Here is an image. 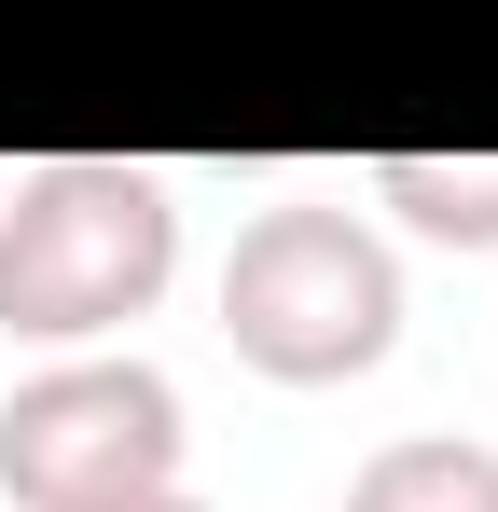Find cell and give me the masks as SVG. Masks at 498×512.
Masks as SVG:
<instances>
[{
  "instance_id": "obj_1",
  "label": "cell",
  "mask_w": 498,
  "mask_h": 512,
  "mask_svg": "<svg viewBox=\"0 0 498 512\" xmlns=\"http://www.w3.org/2000/svg\"><path fill=\"white\" fill-rule=\"evenodd\" d=\"M180 277V208L153 167L125 153H42L0 180V333L14 346H111L125 319H153V291Z\"/></svg>"
},
{
  "instance_id": "obj_2",
  "label": "cell",
  "mask_w": 498,
  "mask_h": 512,
  "mask_svg": "<svg viewBox=\"0 0 498 512\" xmlns=\"http://www.w3.org/2000/svg\"><path fill=\"white\" fill-rule=\"evenodd\" d=\"M222 333H236L249 374H277V388H346V374H374L388 346H402V250L360 222V208H319V194H291V208H263L222 263Z\"/></svg>"
},
{
  "instance_id": "obj_3",
  "label": "cell",
  "mask_w": 498,
  "mask_h": 512,
  "mask_svg": "<svg viewBox=\"0 0 498 512\" xmlns=\"http://www.w3.org/2000/svg\"><path fill=\"white\" fill-rule=\"evenodd\" d=\"M194 457L180 429V388L153 360H42L14 402H0V499L14 512H125V499H166Z\"/></svg>"
},
{
  "instance_id": "obj_4",
  "label": "cell",
  "mask_w": 498,
  "mask_h": 512,
  "mask_svg": "<svg viewBox=\"0 0 498 512\" xmlns=\"http://www.w3.org/2000/svg\"><path fill=\"white\" fill-rule=\"evenodd\" d=\"M346 512H498V443H471V429H402V443L360 457Z\"/></svg>"
},
{
  "instance_id": "obj_5",
  "label": "cell",
  "mask_w": 498,
  "mask_h": 512,
  "mask_svg": "<svg viewBox=\"0 0 498 512\" xmlns=\"http://www.w3.org/2000/svg\"><path fill=\"white\" fill-rule=\"evenodd\" d=\"M374 208H402L429 250H498V153H374Z\"/></svg>"
},
{
  "instance_id": "obj_6",
  "label": "cell",
  "mask_w": 498,
  "mask_h": 512,
  "mask_svg": "<svg viewBox=\"0 0 498 512\" xmlns=\"http://www.w3.org/2000/svg\"><path fill=\"white\" fill-rule=\"evenodd\" d=\"M125 512H208V499H194V485H166V499H125Z\"/></svg>"
}]
</instances>
